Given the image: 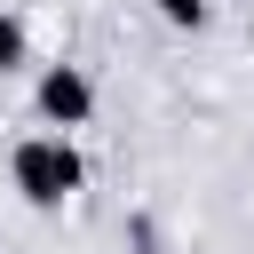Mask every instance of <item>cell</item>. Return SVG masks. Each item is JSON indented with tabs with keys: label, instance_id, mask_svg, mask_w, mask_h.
I'll return each mask as SVG.
<instances>
[{
	"label": "cell",
	"instance_id": "cell-1",
	"mask_svg": "<svg viewBox=\"0 0 254 254\" xmlns=\"http://www.w3.org/2000/svg\"><path fill=\"white\" fill-rule=\"evenodd\" d=\"M16 190L40 198V206L71 198V190H79V151H71V143H24V151H16Z\"/></svg>",
	"mask_w": 254,
	"mask_h": 254
},
{
	"label": "cell",
	"instance_id": "cell-2",
	"mask_svg": "<svg viewBox=\"0 0 254 254\" xmlns=\"http://www.w3.org/2000/svg\"><path fill=\"white\" fill-rule=\"evenodd\" d=\"M87 103H95V95H87V79H79L71 64L40 79V111H48V119H64V127H71V119H87Z\"/></svg>",
	"mask_w": 254,
	"mask_h": 254
},
{
	"label": "cell",
	"instance_id": "cell-3",
	"mask_svg": "<svg viewBox=\"0 0 254 254\" xmlns=\"http://www.w3.org/2000/svg\"><path fill=\"white\" fill-rule=\"evenodd\" d=\"M16 56H24V32H16L8 16H0V71H16Z\"/></svg>",
	"mask_w": 254,
	"mask_h": 254
},
{
	"label": "cell",
	"instance_id": "cell-4",
	"mask_svg": "<svg viewBox=\"0 0 254 254\" xmlns=\"http://www.w3.org/2000/svg\"><path fill=\"white\" fill-rule=\"evenodd\" d=\"M159 16H167V24H198L206 8H198V0H159Z\"/></svg>",
	"mask_w": 254,
	"mask_h": 254
}]
</instances>
